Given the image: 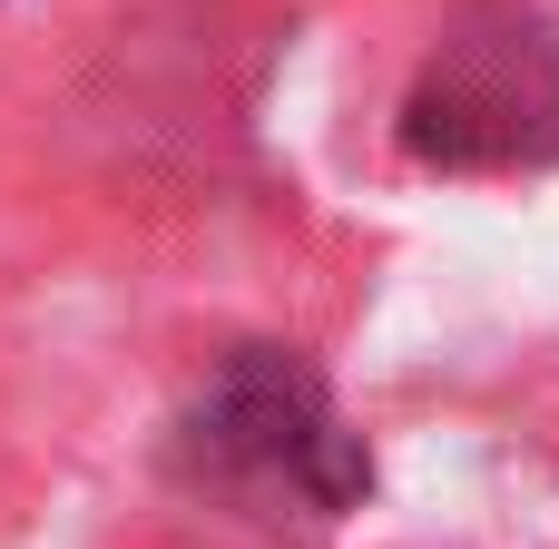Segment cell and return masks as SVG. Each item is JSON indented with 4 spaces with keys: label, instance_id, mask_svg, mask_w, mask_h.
Segmentation results:
<instances>
[{
    "label": "cell",
    "instance_id": "6da1fadb",
    "mask_svg": "<svg viewBox=\"0 0 559 549\" xmlns=\"http://www.w3.org/2000/svg\"><path fill=\"white\" fill-rule=\"evenodd\" d=\"M177 481L246 511V521H334L364 501L373 462L334 422L324 373L295 344H246L206 373V393L177 413Z\"/></svg>",
    "mask_w": 559,
    "mask_h": 549
},
{
    "label": "cell",
    "instance_id": "7a4b0ae2",
    "mask_svg": "<svg viewBox=\"0 0 559 549\" xmlns=\"http://www.w3.org/2000/svg\"><path fill=\"white\" fill-rule=\"evenodd\" d=\"M403 147L452 177H511L559 157V20H531L511 0L462 10L413 98H403Z\"/></svg>",
    "mask_w": 559,
    "mask_h": 549
}]
</instances>
